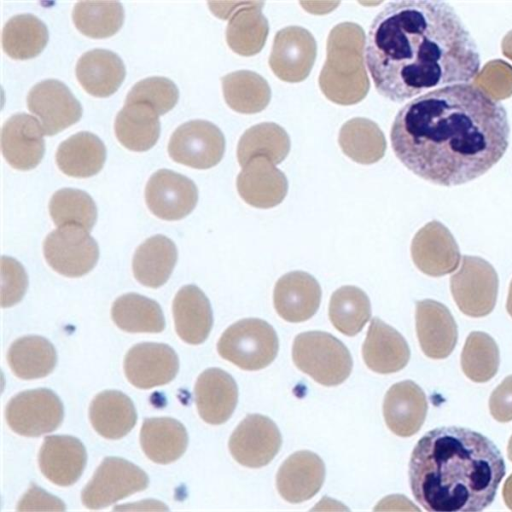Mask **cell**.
<instances>
[{
	"mask_svg": "<svg viewBox=\"0 0 512 512\" xmlns=\"http://www.w3.org/2000/svg\"><path fill=\"white\" fill-rule=\"evenodd\" d=\"M175 329L186 343L197 345L204 342L213 325L210 302L195 285L182 287L172 305Z\"/></svg>",
	"mask_w": 512,
	"mask_h": 512,
	"instance_id": "83f0119b",
	"label": "cell"
},
{
	"mask_svg": "<svg viewBox=\"0 0 512 512\" xmlns=\"http://www.w3.org/2000/svg\"><path fill=\"white\" fill-rule=\"evenodd\" d=\"M111 316L114 323L126 332L159 333L165 328V318L159 304L136 293L117 298Z\"/></svg>",
	"mask_w": 512,
	"mask_h": 512,
	"instance_id": "d590c367",
	"label": "cell"
},
{
	"mask_svg": "<svg viewBox=\"0 0 512 512\" xmlns=\"http://www.w3.org/2000/svg\"><path fill=\"white\" fill-rule=\"evenodd\" d=\"M106 159V147L102 140L88 131L78 132L58 146L56 163L66 175L86 178L97 174Z\"/></svg>",
	"mask_w": 512,
	"mask_h": 512,
	"instance_id": "f546056e",
	"label": "cell"
},
{
	"mask_svg": "<svg viewBox=\"0 0 512 512\" xmlns=\"http://www.w3.org/2000/svg\"><path fill=\"white\" fill-rule=\"evenodd\" d=\"M72 19L82 34L106 38L121 28L124 8L118 1H80L74 5Z\"/></svg>",
	"mask_w": 512,
	"mask_h": 512,
	"instance_id": "f35d334b",
	"label": "cell"
},
{
	"mask_svg": "<svg viewBox=\"0 0 512 512\" xmlns=\"http://www.w3.org/2000/svg\"><path fill=\"white\" fill-rule=\"evenodd\" d=\"M145 455L155 463L168 464L180 458L188 445L185 427L169 417L145 419L140 430Z\"/></svg>",
	"mask_w": 512,
	"mask_h": 512,
	"instance_id": "4dcf8cb0",
	"label": "cell"
},
{
	"mask_svg": "<svg viewBox=\"0 0 512 512\" xmlns=\"http://www.w3.org/2000/svg\"><path fill=\"white\" fill-rule=\"evenodd\" d=\"M75 73L86 92L96 97H108L122 84L126 69L115 52L97 48L80 56Z\"/></svg>",
	"mask_w": 512,
	"mask_h": 512,
	"instance_id": "4316f807",
	"label": "cell"
},
{
	"mask_svg": "<svg viewBox=\"0 0 512 512\" xmlns=\"http://www.w3.org/2000/svg\"><path fill=\"white\" fill-rule=\"evenodd\" d=\"M177 261V249L164 235H154L135 251L133 274L142 285L158 288L169 279Z\"/></svg>",
	"mask_w": 512,
	"mask_h": 512,
	"instance_id": "d6a6232c",
	"label": "cell"
},
{
	"mask_svg": "<svg viewBox=\"0 0 512 512\" xmlns=\"http://www.w3.org/2000/svg\"><path fill=\"white\" fill-rule=\"evenodd\" d=\"M149 210L163 220H179L196 206L198 189L186 176L169 169L152 174L145 187Z\"/></svg>",
	"mask_w": 512,
	"mask_h": 512,
	"instance_id": "5bb4252c",
	"label": "cell"
},
{
	"mask_svg": "<svg viewBox=\"0 0 512 512\" xmlns=\"http://www.w3.org/2000/svg\"><path fill=\"white\" fill-rule=\"evenodd\" d=\"M502 52L512 60V31L508 32L502 40Z\"/></svg>",
	"mask_w": 512,
	"mask_h": 512,
	"instance_id": "f907efd6",
	"label": "cell"
},
{
	"mask_svg": "<svg viewBox=\"0 0 512 512\" xmlns=\"http://www.w3.org/2000/svg\"><path fill=\"white\" fill-rule=\"evenodd\" d=\"M292 358L297 368L324 386L344 382L353 366L347 347L333 335L322 331L298 334L293 342Z\"/></svg>",
	"mask_w": 512,
	"mask_h": 512,
	"instance_id": "5b68a950",
	"label": "cell"
},
{
	"mask_svg": "<svg viewBox=\"0 0 512 512\" xmlns=\"http://www.w3.org/2000/svg\"><path fill=\"white\" fill-rule=\"evenodd\" d=\"M148 485L149 478L141 468L122 458L107 457L82 490L81 500L89 509H102Z\"/></svg>",
	"mask_w": 512,
	"mask_h": 512,
	"instance_id": "ba28073f",
	"label": "cell"
},
{
	"mask_svg": "<svg viewBox=\"0 0 512 512\" xmlns=\"http://www.w3.org/2000/svg\"><path fill=\"white\" fill-rule=\"evenodd\" d=\"M242 199L258 208H270L282 202L288 183L285 175L265 157L251 159L237 177Z\"/></svg>",
	"mask_w": 512,
	"mask_h": 512,
	"instance_id": "d4e9b609",
	"label": "cell"
},
{
	"mask_svg": "<svg viewBox=\"0 0 512 512\" xmlns=\"http://www.w3.org/2000/svg\"><path fill=\"white\" fill-rule=\"evenodd\" d=\"M450 289L464 314L483 317L492 312L496 304L498 276L486 260L465 255L459 270L450 278Z\"/></svg>",
	"mask_w": 512,
	"mask_h": 512,
	"instance_id": "52a82bcc",
	"label": "cell"
},
{
	"mask_svg": "<svg viewBox=\"0 0 512 512\" xmlns=\"http://www.w3.org/2000/svg\"><path fill=\"white\" fill-rule=\"evenodd\" d=\"M339 144L348 157L361 164L377 162L386 149L384 135L373 122L367 128H354L347 122L341 129Z\"/></svg>",
	"mask_w": 512,
	"mask_h": 512,
	"instance_id": "7bdbcfd3",
	"label": "cell"
},
{
	"mask_svg": "<svg viewBox=\"0 0 512 512\" xmlns=\"http://www.w3.org/2000/svg\"><path fill=\"white\" fill-rule=\"evenodd\" d=\"M502 493L506 505L512 510V474L505 481Z\"/></svg>",
	"mask_w": 512,
	"mask_h": 512,
	"instance_id": "681fc988",
	"label": "cell"
},
{
	"mask_svg": "<svg viewBox=\"0 0 512 512\" xmlns=\"http://www.w3.org/2000/svg\"><path fill=\"white\" fill-rule=\"evenodd\" d=\"M49 38L45 23L33 14L11 17L2 30L4 52L14 59H30L45 48Z\"/></svg>",
	"mask_w": 512,
	"mask_h": 512,
	"instance_id": "e575fe53",
	"label": "cell"
},
{
	"mask_svg": "<svg viewBox=\"0 0 512 512\" xmlns=\"http://www.w3.org/2000/svg\"><path fill=\"white\" fill-rule=\"evenodd\" d=\"M489 408L495 420L499 422L512 420V375L505 378L492 392Z\"/></svg>",
	"mask_w": 512,
	"mask_h": 512,
	"instance_id": "7dc6e473",
	"label": "cell"
},
{
	"mask_svg": "<svg viewBox=\"0 0 512 512\" xmlns=\"http://www.w3.org/2000/svg\"><path fill=\"white\" fill-rule=\"evenodd\" d=\"M325 465L311 451H298L280 466L276 485L279 494L290 503H300L312 498L322 487Z\"/></svg>",
	"mask_w": 512,
	"mask_h": 512,
	"instance_id": "7402d4cb",
	"label": "cell"
},
{
	"mask_svg": "<svg viewBox=\"0 0 512 512\" xmlns=\"http://www.w3.org/2000/svg\"><path fill=\"white\" fill-rule=\"evenodd\" d=\"M371 317L370 300L366 293L355 286H343L332 294L329 318L342 334L354 336Z\"/></svg>",
	"mask_w": 512,
	"mask_h": 512,
	"instance_id": "74e56055",
	"label": "cell"
},
{
	"mask_svg": "<svg viewBox=\"0 0 512 512\" xmlns=\"http://www.w3.org/2000/svg\"><path fill=\"white\" fill-rule=\"evenodd\" d=\"M225 151L221 130L206 120H191L178 126L168 143L171 159L180 164L208 169L220 162Z\"/></svg>",
	"mask_w": 512,
	"mask_h": 512,
	"instance_id": "8fae6325",
	"label": "cell"
},
{
	"mask_svg": "<svg viewBox=\"0 0 512 512\" xmlns=\"http://www.w3.org/2000/svg\"><path fill=\"white\" fill-rule=\"evenodd\" d=\"M47 263L66 277H80L90 272L99 257V248L89 231L78 225H64L44 240Z\"/></svg>",
	"mask_w": 512,
	"mask_h": 512,
	"instance_id": "9c48e42d",
	"label": "cell"
},
{
	"mask_svg": "<svg viewBox=\"0 0 512 512\" xmlns=\"http://www.w3.org/2000/svg\"><path fill=\"white\" fill-rule=\"evenodd\" d=\"M281 444V433L271 419L250 414L233 431L229 439V450L239 464L260 468L273 460Z\"/></svg>",
	"mask_w": 512,
	"mask_h": 512,
	"instance_id": "7c38bea8",
	"label": "cell"
},
{
	"mask_svg": "<svg viewBox=\"0 0 512 512\" xmlns=\"http://www.w3.org/2000/svg\"><path fill=\"white\" fill-rule=\"evenodd\" d=\"M8 364L21 379H37L50 374L57 362L54 346L41 336H24L15 340L8 350Z\"/></svg>",
	"mask_w": 512,
	"mask_h": 512,
	"instance_id": "836d02e7",
	"label": "cell"
},
{
	"mask_svg": "<svg viewBox=\"0 0 512 512\" xmlns=\"http://www.w3.org/2000/svg\"><path fill=\"white\" fill-rule=\"evenodd\" d=\"M43 128L32 115L9 117L1 129V150L8 164L18 170L35 168L45 152Z\"/></svg>",
	"mask_w": 512,
	"mask_h": 512,
	"instance_id": "ac0fdd59",
	"label": "cell"
},
{
	"mask_svg": "<svg viewBox=\"0 0 512 512\" xmlns=\"http://www.w3.org/2000/svg\"><path fill=\"white\" fill-rule=\"evenodd\" d=\"M179 91L169 78L152 76L140 80L128 92L125 103L143 102L150 105L159 115L170 111L177 103Z\"/></svg>",
	"mask_w": 512,
	"mask_h": 512,
	"instance_id": "ee69618b",
	"label": "cell"
},
{
	"mask_svg": "<svg viewBox=\"0 0 512 512\" xmlns=\"http://www.w3.org/2000/svg\"><path fill=\"white\" fill-rule=\"evenodd\" d=\"M416 332L424 354L432 359L448 357L457 343L456 322L448 308L425 299L416 303Z\"/></svg>",
	"mask_w": 512,
	"mask_h": 512,
	"instance_id": "d6986e66",
	"label": "cell"
},
{
	"mask_svg": "<svg viewBox=\"0 0 512 512\" xmlns=\"http://www.w3.org/2000/svg\"><path fill=\"white\" fill-rule=\"evenodd\" d=\"M50 216L58 227L78 225L90 231L97 219L96 205L86 192L74 188L56 191L49 202Z\"/></svg>",
	"mask_w": 512,
	"mask_h": 512,
	"instance_id": "ab89813d",
	"label": "cell"
},
{
	"mask_svg": "<svg viewBox=\"0 0 512 512\" xmlns=\"http://www.w3.org/2000/svg\"><path fill=\"white\" fill-rule=\"evenodd\" d=\"M321 288L317 280L302 271L283 275L276 283L273 303L278 315L288 322H303L318 310Z\"/></svg>",
	"mask_w": 512,
	"mask_h": 512,
	"instance_id": "44dd1931",
	"label": "cell"
},
{
	"mask_svg": "<svg viewBox=\"0 0 512 512\" xmlns=\"http://www.w3.org/2000/svg\"><path fill=\"white\" fill-rule=\"evenodd\" d=\"M365 364L372 371L389 374L403 369L410 359L404 337L379 318H372L362 346Z\"/></svg>",
	"mask_w": 512,
	"mask_h": 512,
	"instance_id": "484cf974",
	"label": "cell"
},
{
	"mask_svg": "<svg viewBox=\"0 0 512 512\" xmlns=\"http://www.w3.org/2000/svg\"><path fill=\"white\" fill-rule=\"evenodd\" d=\"M505 108L471 83L415 97L396 114L390 141L396 157L417 176L442 186L467 183L504 155L509 141Z\"/></svg>",
	"mask_w": 512,
	"mask_h": 512,
	"instance_id": "6da1fadb",
	"label": "cell"
},
{
	"mask_svg": "<svg viewBox=\"0 0 512 512\" xmlns=\"http://www.w3.org/2000/svg\"><path fill=\"white\" fill-rule=\"evenodd\" d=\"M507 453H508V457H509L510 461H512V436L510 437V440L508 443Z\"/></svg>",
	"mask_w": 512,
	"mask_h": 512,
	"instance_id": "f5cc1de1",
	"label": "cell"
},
{
	"mask_svg": "<svg viewBox=\"0 0 512 512\" xmlns=\"http://www.w3.org/2000/svg\"><path fill=\"white\" fill-rule=\"evenodd\" d=\"M94 430L106 439L126 436L135 426L137 413L132 400L117 390L97 394L89 407Z\"/></svg>",
	"mask_w": 512,
	"mask_h": 512,
	"instance_id": "f1b7e54d",
	"label": "cell"
},
{
	"mask_svg": "<svg viewBox=\"0 0 512 512\" xmlns=\"http://www.w3.org/2000/svg\"><path fill=\"white\" fill-rule=\"evenodd\" d=\"M221 81L226 103L240 113H256L264 109L270 100L249 93L269 89L266 81L253 72H233L222 77Z\"/></svg>",
	"mask_w": 512,
	"mask_h": 512,
	"instance_id": "b9f144b4",
	"label": "cell"
},
{
	"mask_svg": "<svg viewBox=\"0 0 512 512\" xmlns=\"http://www.w3.org/2000/svg\"><path fill=\"white\" fill-rule=\"evenodd\" d=\"M316 54L313 35L305 28L289 26L275 35L269 65L281 80L300 82L309 75Z\"/></svg>",
	"mask_w": 512,
	"mask_h": 512,
	"instance_id": "9a60e30c",
	"label": "cell"
},
{
	"mask_svg": "<svg viewBox=\"0 0 512 512\" xmlns=\"http://www.w3.org/2000/svg\"><path fill=\"white\" fill-rule=\"evenodd\" d=\"M5 417L15 433L38 437L57 429L64 417L63 404L51 390L39 388L20 392L7 404Z\"/></svg>",
	"mask_w": 512,
	"mask_h": 512,
	"instance_id": "30bf717a",
	"label": "cell"
},
{
	"mask_svg": "<svg viewBox=\"0 0 512 512\" xmlns=\"http://www.w3.org/2000/svg\"><path fill=\"white\" fill-rule=\"evenodd\" d=\"M194 393L200 417L212 425L226 422L237 405V384L230 374L219 368L203 371L196 381Z\"/></svg>",
	"mask_w": 512,
	"mask_h": 512,
	"instance_id": "cb8c5ba5",
	"label": "cell"
},
{
	"mask_svg": "<svg viewBox=\"0 0 512 512\" xmlns=\"http://www.w3.org/2000/svg\"><path fill=\"white\" fill-rule=\"evenodd\" d=\"M506 309L509 315L512 317V280L509 286L508 298L506 303Z\"/></svg>",
	"mask_w": 512,
	"mask_h": 512,
	"instance_id": "816d5d0a",
	"label": "cell"
},
{
	"mask_svg": "<svg viewBox=\"0 0 512 512\" xmlns=\"http://www.w3.org/2000/svg\"><path fill=\"white\" fill-rule=\"evenodd\" d=\"M505 475L504 459L486 436L444 426L415 445L409 480L416 501L431 512H476L488 507Z\"/></svg>",
	"mask_w": 512,
	"mask_h": 512,
	"instance_id": "3957f363",
	"label": "cell"
},
{
	"mask_svg": "<svg viewBox=\"0 0 512 512\" xmlns=\"http://www.w3.org/2000/svg\"><path fill=\"white\" fill-rule=\"evenodd\" d=\"M427 409L423 390L411 380L392 385L383 402V415L388 428L401 437H409L419 431Z\"/></svg>",
	"mask_w": 512,
	"mask_h": 512,
	"instance_id": "603a6c76",
	"label": "cell"
},
{
	"mask_svg": "<svg viewBox=\"0 0 512 512\" xmlns=\"http://www.w3.org/2000/svg\"><path fill=\"white\" fill-rule=\"evenodd\" d=\"M278 337L273 327L257 318L240 320L221 335L219 355L243 370H260L276 357Z\"/></svg>",
	"mask_w": 512,
	"mask_h": 512,
	"instance_id": "8992f818",
	"label": "cell"
},
{
	"mask_svg": "<svg viewBox=\"0 0 512 512\" xmlns=\"http://www.w3.org/2000/svg\"><path fill=\"white\" fill-rule=\"evenodd\" d=\"M1 278V306L10 307L24 296L28 286L27 274L18 261L2 256Z\"/></svg>",
	"mask_w": 512,
	"mask_h": 512,
	"instance_id": "bcb514c9",
	"label": "cell"
},
{
	"mask_svg": "<svg viewBox=\"0 0 512 512\" xmlns=\"http://www.w3.org/2000/svg\"><path fill=\"white\" fill-rule=\"evenodd\" d=\"M473 84L494 100L508 98L512 95V66L500 59L492 60L479 71Z\"/></svg>",
	"mask_w": 512,
	"mask_h": 512,
	"instance_id": "f6af8a7d",
	"label": "cell"
},
{
	"mask_svg": "<svg viewBox=\"0 0 512 512\" xmlns=\"http://www.w3.org/2000/svg\"><path fill=\"white\" fill-rule=\"evenodd\" d=\"M179 369L176 352L163 343H140L131 347L124 358L128 381L140 389H150L172 381Z\"/></svg>",
	"mask_w": 512,
	"mask_h": 512,
	"instance_id": "2e32d148",
	"label": "cell"
},
{
	"mask_svg": "<svg viewBox=\"0 0 512 512\" xmlns=\"http://www.w3.org/2000/svg\"><path fill=\"white\" fill-rule=\"evenodd\" d=\"M17 510L63 511L65 510V505L60 499L46 493L44 490H42L35 484H32L27 493L18 503Z\"/></svg>",
	"mask_w": 512,
	"mask_h": 512,
	"instance_id": "c3c4849f",
	"label": "cell"
},
{
	"mask_svg": "<svg viewBox=\"0 0 512 512\" xmlns=\"http://www.w3.org/2000/svg\"><path fill=\"white\" fill-rule=\"evenodd\" d=\"M411 256L421 272L440 277L458 267L461 255L451 232L442 223L431 221L414 236Z\"/></svg>",
	"mask_w": 512,
	"mask_h": 512,
	"instance_id": "e0dca14e",
	"label": "cell"
},
{
	"mask_svg": "<svg viewBox=\"0 0 512 512\" xmlns=\"http://www.w3.org/2000/svg\"><path fill=\"white\" fill-rule=\"evenodd\" d=\"M499 362V348L495 340L485 332H471L461 353L464 374L474 382H486L497 373Z\"/></svg>",
	"mask_w": 512,
	"mask_h": 512,
	"instance_id": "60d3db41",
	"label": "cell"
},
{
	"mask_svg": "<svg viewBox=\"0 0 512 512\" xmlns=\"http://www.w3.org/2000/svg\"><path fill=\"white\" fill-rule=\"evenodd\" d=\"M347 22L331 30L327 44V60L319 84L326 97L341 105L362 100L369 90L364 67V34L358 25L351 40H346Z\"/></svg>",
	"mask_w": 512,
	"mask_h": 512,
	"instance_id": "277c9868",
	"label": "cell"
},
{
	"mask_svg": "<svg viewBox=\"0 0 512 512\" xmlns=\"http://www.w3.org/2000/svg\"><path fill=\"white\" fill-rule=\"evenodd\" d=\"M118 141L132 151H146L160 135L159 114L143 102L125 103L114 122Z\"/></svg>",
	"mask_w": 512,
	"mask_h": 512,
	"instance_id": "1f68e13d",
	"label": "cell"
},
{
	"mask_svg": "<svg viewBox=\"0 0 512 512\" xmlns=\"http://www.w3.org/2000/svg\"><path fill=\"white\" fill-rule=\"evenodd\" d=\"M86 461V449L82 442L68 435L45 437L38 457L42 474L62 487L70 486L80 478Z\"/></svg>",
	"mask_w": 512,
	"mask_h": 512,
	"instance_id": "ffe728a7",
	"label": "cell"
},
{
	"mask_svg": "<svg viewBox=\"0 0 512 512\" xmlns=\"http://www.w3.org/2000/svg\"><path fill=\"white\" fill-rule=\"evenodd\" d=\"M27 106L37 116L44 134L52 136L82 116V106L70 89L56 79H46L35 84L27 95Z\"/></svg>",
	"mask_w": 512,
	"mask_h": 512,
	"instance_id": "4fadbf2b",
	"label": "cell"
},
{
	"mask_svg": "<svg viewBox=\"0 0 512 512\" xmlns=\"http://www.w3.org/2000/svg\"><path fill=\"white\" fill-rule=\"evenodd\" d=\"M364 48L376 90L396 103L469 83L480 68L472 36L443 1L388 2L373 19Z\"/></svg>",
	"mask_w": 512,
	"mask_h": 512,
	"instance_id": "7a4b0ae2",
	"label": "cell"
},
{
	"mask_svg": "<svg viewBox=\"0 0 512 512\" xmlns=\"http://www.w3.org/2000/svg\"><path fill=\"white\" fill-rule=\"evenodd\" d=\"M290 141L286 132L272 123L259 124L248 129L241 137L237 158L244 167L255 157H265L273 164L281 163L288 155Z\"/></svg>",
	"mask_w": 512,
	"mask_h": 512,
	"instance_id": "8d00e7d4",
	"label": "cell"
}]
</instances>
